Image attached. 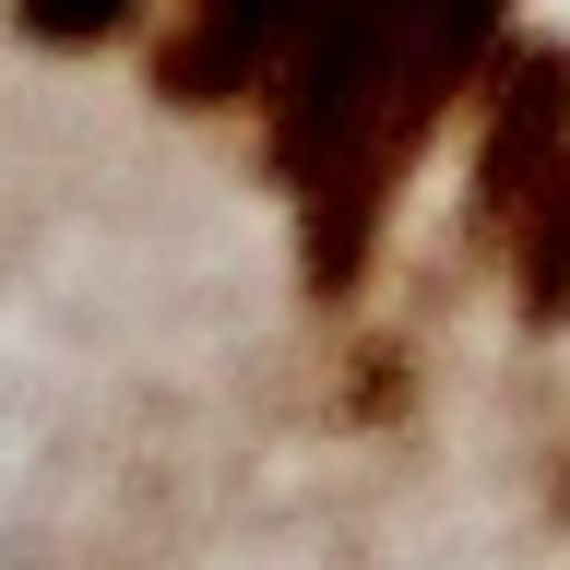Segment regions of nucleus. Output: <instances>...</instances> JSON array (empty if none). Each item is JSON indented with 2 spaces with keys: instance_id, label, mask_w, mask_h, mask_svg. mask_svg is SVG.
I'll use <instances>...</instances> for the list:
<instances>
[{
  "instance_id": "nucleus-1",
  "label": "nucleus",
  "mask_w": 570,
  "mask_h": 570,
  "mask_svg": "<svg viewBox=\"0 0 570 570\" xmlns=\"http://www.w3.org/2000/svg\"><path fill=\"white\" fill-rule=\"evenodd\" d=\"M499 48L511 0H321V24L285 48V71L262 83V167L297 190L321 297H356L416 155L488 83Z\"/></svg>"
},
{
  "instance_id": "nucleus-2",
  "label": "nucleus",
  "mask_w": 570,
  "mask_h": 570,
  "mask_svg": "<svg viewBox=\"0 0 570 570\" xmlns=\"http://www.w3.org/2000/svg\"><path fill=\"white\" fill-rule=\"evenodd\" d=\"M559 155H570V48L523 36V48H499L488 83H475V226L499 238V214L523 203Z\"/></svg>"
},
{
  "instance_id": "nucleus-3",
  "label": "nucleus",
  "mask_w": 570,
  "mask_h": 570,
  "mask_svg": "<svg viewBox=\"0 0 570 570\" xmlns=\"http://www.w3.org/2000/svg\"><path fill=\"white\" fill-rule=\"evenodd\" d=\"M321 24V0H178L155 36V96L167 107H262L285 48Z\"/></svg>"
},
{
  "instance_id": "nucleus-4",
  "label": "nucleus",
  "mask_w": 570,
  "mask_h": 570,
  "mask_svg": "<svg viewBox=\"0 0 570 570\" xmlns=\"http://www.w3.org/2000/svg\"><path fill=\"white\" fill-rule=\"evenodd\" d=\"M499 274H511V309H523V333H570V155L547 178H534L523 203L499 214Z\"/></svg>"
},
{
  "instance_id": "nucleus-5",
  "label": "nucleus",
  "mask_w": 570,
  "mask_h": 570,
  "mask_svg": "<svg viewBox=\"0 0 570 570\" xmlns=\"http://www.w3.org/2000/svg\"><path fill=\"white\" fill-rule=\"evenodd\" d=\"M12 24H24L36 48H107V36L142 24V0H12Z\"/></svg>"
}]
</instances>
